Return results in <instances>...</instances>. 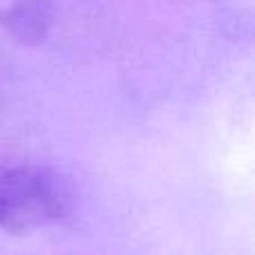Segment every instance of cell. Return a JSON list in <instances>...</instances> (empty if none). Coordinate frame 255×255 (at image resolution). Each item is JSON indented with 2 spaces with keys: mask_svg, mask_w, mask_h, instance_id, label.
<instances>
[{
  "mask_svg": "<svg viewBox=\"0 0 255 255\" xmlns=\"http://www.w3.org/2000/svg\"><path fill=\"white\" fill-rule=\"evenodd\" d=\"M72 190L61 177L34 166L0 168V231L25 233L63 220Z\"/></svg>",
  "mask_w": 255,
  "mask_h": 255,
  "instance_id": "6da1fadb",
  "label": "cell"
}]
</instances>
